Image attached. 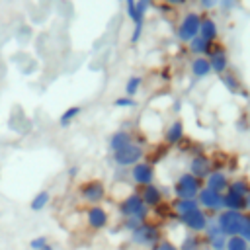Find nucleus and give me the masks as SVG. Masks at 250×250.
I'll use <instances>...</instances> for the list:
<instances>
[{
    "label": "nucleus",
    "mask_w": 250,
    "mask_h": 250,
    "mask_svg": "<svg viewBox=\"0 0 250 250\" xmlns=\"http://www.w3.org/2000/svg\"><path fill=\"white\" fill-rule=\"evenodd\" d=\"M199 191H201V180H197L189 172H184L174 184L176 199H197Z\"/></svg>",
    "instance_id": "nucleus-1"
},
{
    "label": "nucleus",
    "mask_w": 250,
    "mask_h": 250,
    "mask_svg": "<svg viewBox=\"0 0 250 250\" xmlns=\"http://www.w3.org/2000/svg\"><path fill=\"white\" fill-rule=\"evenodd\" d=\"M119 213L127 219V217H137L141 221L146 219L148 215V207L145 205L141 193H129L121 203H119Z\"/></svg>",
    "instance_id": "nucleus-2"
},
{
    "label": "nucleus",
    "mask_w": 250,
    "mask_h": 250,
    "mask_svg": "<svg viewBox=\"0 0 250 250\" xmlns=\"http://www.w3.org/2000/svg\"><path fill=\"white\" fill-rule=\"evenodd\" d=\"M199 25H201V16L197 12H188L178 25V31H176L178 39L184 43H189L199 35Z\"/></svg>",
    "instance_id": "nucleus-3"
},
{
    "label": "nucleus",
    "mask_w": 250,
    "mask_h": 250,
    "mask_svg": "<svg viewBox=\"0 0 250 250\" xmlns=\"http://www.w3.org/2000/svg\"><path fill=\"white\" fill-rule=\"evenodd\" d=\"M143 156H145L143 146H141V145H135V143H131V145H127L125 148H121V150H117V152L111 154L113 162H115L117 166H121V168H129V166L133 168L135 164L143 162Z\"/></svg>",
    "instance_id": "nucleus-4"
},
{
    "label": "nucleus",
    "mask_w": 250,
    "mask_h": 250,
    "mask_svg": "<svg viewBox=\"0 0 250 250\" xmlns=\"http://www.w3.org/2000/svg\"><path fill=\"white\" fill-rule=\"evenodd\" d=\"M240 219H242V213L238 211H229V209H223L219 215H217V225L221 229V232L229 238V236H236L238 234V229H240Z\"/></svg>",
    "instance_id": "nucleus-5"
},
{
    "label": "nucleus",
    "mask_w": 250,
    "mask_h": 250,
    "mask_svg": "<svg viewBox=\"0 0 250 250\" xmlns=\"http://www.w3.org/2000/svg\"><path fill=\"white\" fill-rule=\"evenodd\" d=\"M131 240L135 244H141V246H156L160 242V230L158 227L150 225V223H143L137 230L131 232Z\"/></svg>",
    "instance_id": "nucleus-6"
},
{
    "label": "nucleus",
    "mask_w": 250,
    "mask_h": 250,
    "mask_svg": "<svg viewBox=\"0 0 250 250\" xmlns=\"http://www.w3.org/2000/svg\"><path fill=\"white\" fill-rule=\"evenodd\" d=\"M80 195L82 199H86L88 203L96 205L105 197V186L100 180H88L80 186Z\"/></svg>",
    "instance_id": "nucleus-7"
},
{
    "label": "nucleus",
    "mask_w": 250,
    "mask_h": 250,
    "mask_svg": "<svg viewBox=\"0 0 250 250\" xmlns=\"http://www.w3.org/2000/svg\"><path fill=\"white\" fill-rule=\"evenodd\" d=\"M197 203L199 207L207 209V211H215V213H221L225 207H223V193H217L209 188H201L199 195H197Z\"/></svg>",
    "instance_id": "nucleus-8"
},
{
    "label": "nucleus",
    "mask_w": 250,
    "mask_h": 250,
    "mask_svg": "<svg viewBox=\"0 0 250 250\" xmlns=\"http://www.w3.org/2000/svg\"><path fill=\"white\" fill-rule=\"evenodd\" d=\"M178 219H180V221L188 227V230H191V232H205V229H207V225H209V217L205 215L203 209L191 211V213L182 215V217H178Z\"/></svg>",
    "instance_id": "nucleus-9"
},
{
    "label": "nucleus",
    "mask_w": 250,
    "mask_h": 250,
    "mask_svg": "<svg viewBox=\"0 0 250 250\" xmlns=\"http://www.w3.org/2000/svg\"><path fill=\"white\" fill-rule=\"evenodd\" d=\"M205 240L211 250H225L227 248V236L221 232L215 219H209V225L205 229Z\"/></svg>",
    "instance_id": "nucleus-10"
},
{
    "label": "nucleus",
    "mask_w": 250,
    "mask_h": 250,
    "mask_svg": "<svg viewBox=\"0 0 250 250\" xmlns=\"http://www.w3.org/2000/svg\"><path fill=\"white\" fill-rule=\"evenodd\" d=\"M131 178H133V182L135 184H139V186H150L152 182H154V168H152V164H148V162H139V164H135L133 168H131Z\"/></svg>",
    "instance_id": "nucleus-11"
},
{
    "label": "nucleus",
    "mask_w": 250,
    "mask_h": 250,
    "mask_svg": "<svg viewBox=\"0 0 250 250\" xmlns=\"http://www.w3.org/2000/svg\"><path fill=\"white\" fill-rule=\"evenodd\" d=\"M207 61H209V64H211V72H217V74H221V76L227 72V66H229V55H227V51H225L223 47L213 45V51L209 53Z\"/></svg>",
    "instance_id": "nucleus-12"
},
{
    "label": "nucleus",
    "mask_w": 250,
    "mask_h": 250,
    "mask_svg": "<svg viewBox=\"0 0 250 250\" xmlns=\"http://www.w3.org/2000/svg\"><path fill=\"white\" fill-rule=\"evenodd\" d=\"M211 172H213V168H211V158H209V156H205V154H195V156L189 160V174L195 176L197 180H205Z\"/></svg>",
    "instance_id": "nucleus-13"
},
{
    "label": "nucleus",
    "mask_w": 250,
    "mask_h": 250,
    "mask_svg": "<svg viewBox=\"0 0 250 250\" xmlns=\"http://www.w3.org/2000/svg\"><path fill=\"white\" fill-rule=\"evenodd\" d=\"M86 221H88V225H90L94 230H100V229H104V227L107 225L109 215H107V211H105L104 207L92 205V207L88 209V213H86Z\"/></svg>",
    "instance_id": "nucleus-14"
},
{
    "label": "nucleus",
    "mask_w": 250,
    "mask_h": 250,
    "mask_svg": "<svg viewBox=\"0 0 250 250\" xmlns=\"http://www.w3.org/2000/svg\"><path fill=\"white\" fill-rule=\"evenodd\" d=\"M229 184H230V180H229L227 174L221 172V170H213V172L205 178V188H209V189H213V191H217V193H225V191L229 189Z\"/></svg>",
    "instance_id": "nucleus-15"
},
{
    "label": "nucleus",
    "mask_w": 250,
    "mask_h": 250,
    "mask_svg": "<svg viewBox=\"0 0 250 250\" xmlns=\"http://www.w3.org/2000/svg\"><path fill=\"white\" fill-rule=\"evenodd\" d=\"M127 145H131V133L125 131V129H119V131L111 133L109 139H107V146H109L111 152H117V150L125 148Z\"/></svg>",
    "instance_id": "nucleus-16"
},
{
    "label": "nucleus",
    "mask_w": 250,
    "mask_h": 250,
    "mask_svg": "<svg viewBox=\"0 0 250 250\" xmlns=\"http://www.w3.org/2000/svg\"><path fill=\"white\" fill-rule=\"evenodd\" d=\"M141 197H143V201H145V205L148 209L150 207H158L162 203V189L158 186H154V184L145 186L143 191H141Z\"/></svg>",
    "instance_id": "nucleus-17"
},
{
    "label": "nucleus",
    "mask_w": 250,
    "mask_h": 250,
    "mask_svg": "<svg viewBox=\"0 0 250 250\" xmlns=\"http://www.w3.org/2000/svg\"><path fill=\"white\" fill-rule=\"evenodd\" d=\"M219 35V27H217V21L213 18H201V25H199V37H203L205 41L209 43H215Z\"/></svg>",
    "instance_id": "nucleus-18"
},
{
    "label": "nucleus",
    "mask_w": 250,
    "mask_h": 250,
    "mask_svg": "<svg viewBox=\"0 0 250 250\" xmlns=\"http://www.w3.org/2000/svg\"><path fill=\"white\" fill-rule=\"evenodd\" d=\"M223 207L229 211H238V213H246V203L242 195H236L232 191H225L223 193Z\"/></svg>",
    "instance_id": "nucleus-19"
},
{
    "label": "nucleus",
    "mask_w": 250,
    "mask_h": 250,
    "mask_svg": "<svg viewBox=\"0 0 250 250\" xmlns=\"http://www.w3.org/2000/svg\"><path fill=\"white\" fill-rule=\"evenodd\" d=\"M189 51L195 55V57H209V53L213 51V45L215 43H209V41H205L203 37H195V39H191L189 43Z\"/></svg>",
    "instance_id": "nucleus-20"
},
{
    "label": "nucleus",
    "mask_w": 250,
    "mask_h": 250,
    "mask_svg": "<svg viewBox=\"0 0 250 250\" xmlns=\"http://www.w3.org/2000/svg\"><path fill=\"white\" fill-rule=\"evenodd\" d=\"M191 74L195 78H205L211 74V64H209L207 57H195L191 61Z\"/></svg>",
    "instance_id": "nucleus-21"
},
{
    "label": "nucleus",
    "mask_w": 250,
    "mask_h": 250,
    "mask_svg": "<svg viewBox=\"0 0 250 250\" xmlns=\"http://www.w3.org/2000/svg\"><path fill=\"white\" fill-rule=\"evenodd\" d=\"M184 139V123L182 121H172L166 129V143L168 145H178Z\"/></svg>",
    "instance_id": "nucleus-22"
},
{
    "label": "nucleus",
    "mask_w": 250,
    "mask_h": 250,
    "mask_svg": "<svg viewBox=\"0 0 250 250\" xmlns=\"http://www.w3.org/2000/svg\"><path fill=\"white\" fill-rule=\"evenodd\" d=\"M174 209H176L178 217H182V215H188V213L197 211V209H201V207H199L197 199H176V201H174Z\"/></svg>",
    "instance_id": "nucleus-23"
},
{
    "label": "nucleus",
    "mask_w": 250,
    "mask_h": 250,
    "mask_svg": "<svg viewBox=\"0 0 250 250\" xmlns=\"http://www.w3.org/2000/svg\"><path fill=\"white\" fill-rule=\"evenodd\" d=\"M49 201H51V193H49L47 189H41V191H37V193L33 195L29 207H31V211H43Z\"/></svg>",
    "instance_id": "nucleus-24"
},
{
    "label": "nucleus",
    "mask_w": 250,
    "mask_h": 250,
    "mask_svg": "<svg viewBox=\"0 0 250 250\" xmlns=\"http://www.w3.org/2000/svg\"><path fill=\"white\" fill-rule=\"evenodd\" d=\"M80 111H82L80 105H70V107H66V109L61 113V117H59V125H61V127H68V125L80 115Z\"/></svg>",
    "instance_id": "nucleus-25"
},
{
    "label": "nucleus",
    "mask_w": 250,
    "mask_h": 250,
    "mask_svg": "<svg viewBox=\"0 0 250 250\" xmlns=\"http://www.w3.org/2000/svg\"><path fill=\"white\" fill-rule=\"evenodd\" d=\"M227 191H232V193L244 197V195L250 191V184H248L246 178H236V180H232V182L229 184V189H227Z\"/></svg>",
    "instance_id": "nucleus-26"
},
{
    "label": "nucleus",
    "mask_w": 250,
    "mask_h": 250,
    "mask_svg": "<svg viewBox=\"0 0 250 250\" xmlns=\"http://www.w3.org/2000/svg\"><path fill=\"white\" fill-rule=\"evenodd\" d=\"M141 86H143V78H141V76H137V74L129 76V78H127V82H125V96L133 98V96L141 90Z\"/></svg>",
    "instance_id": "nucleus-27"
},
{
    "label": "nucleus",
    "mask_w": 250,
    "mask_h": 250,
    "mask_svg": "<svg viewBox=\"0 0 250 250\" xmlns=\"http://www.w3.org/2000/svg\"><path fill=\"white\" fill-rule=\"evenodd\" d=\"M221 80H223V84L227 86V90H229L230 94H238V92H242V86H240V82H238V78H236L234 74L225 72V74L221 76Z\"/></svg>",
    "instance_id": "nucleus-28"
},
{
    "label": "nucleus",
    "mask_w": 250,
    "mask_h": 250,
    "mask_svg": "<svg viewBox=\"0 0 250 250\" xmlns=\"http://www.w3.org/2000/svg\"><path fill=\"white\" fill-rule=\"evenodd\" d=\"M125 10H127V16H129V20H131L135 25H139V23H145V16L137 12V4H135L133 0H127V2H125Z\"/></svg>",
    "instance_id": "nucleus-29"
},
{
    "label": "nucleus",
    "mask_w": 250,
    "mask_h": 250,
    "mask_svg": "<svg viewBox=\"0 0 250 250\" xmlns=\"http://www.w3.org/2000/svg\"><path fill=\"white\" fill-rule=\"evenodd\" d=\"M180 250H201V240L197 234H188L182 244H180Z\"/></svg>",
    "instance_id": "nucleus-30"
},
{
    "label": "nucleus",
    "mask_w": 250,
    "mask_h": 250,
    "mask_svg": "<svg viewBox=\"0 0 250 250\" xmlns=\"http://www.w3.org/2000/svg\"><path fill=\"white\" fill-rule=\"evenodd\" d=\"M238 236L244 238L248 244H250V213H242V219H240V229H238Z\"/></svg>",
    "instance_id": "nucleus-31"
},
{
    "label": "nucleus",
    "mask_w": 250,
    "mask_h": 250,
    "mask_svg": "<svg viewBox=\"0 0 250 250\" xmlns=\"http://www.w3.org/2000/svg\"><path fill=\"white\" fill-rule=\"evenodd\" d=\"M248 246L250 244L236 234V236H229L227 238V248L225 250H248Z\"/></svg>",
    "instance_id": "nucleus-32"
},
{
    "label": "nucleus",
    "mask_w": 250,
    "mask_h": 250,
    "mask_svg": "<svg viewBox=\"0 0 250 250\" xmlns=\"http://www.w3.org/2000/svg\"><path fill=\"white\" fill-rule=\"evenodd\" d=\"M143 223H145V221H141V219H137V217H127V219H123V229H127L129 232H133V230H137Z\"/></svg>",
    "instance_id": "nucleus-33"
},
{
    "label": "nucleus",
    "mask_w": 250,
    "mask_h": 250,
    "mask_svg": "<svg viewBox=\"0 0 250 250\" xmlns=\"http://www.w3.org/2000/svg\"><path fill=\"white\" fill-rule=\"evenodd\" d=\"M47 244H49V240H47L45 234H39V236H35V238L29 240V248H31V250H41V248H45Z\"/></svg>",
    "instance_id": "nucleus-34"
},
{
    "label": "nucleus",
    "mask_w": 250,
    "mask_h": 250,
    "mask_svg": "<svg viewBox=\"0 0 250 250\" xmlns=\"http://www.w3.org/2000/svg\"><path fill=\"white\" fill-rule=\"evenodd\" d=\"M113 105H115V107H135V100L123 94V96H119V98H115V102H113Z\"/></svg>",
    "instance_id": "nucleus-35"
},
{
    "label": "nucleus",
    "mask_w": 250,
    "mask_h": 250,
    "mask_svg": "<svg viewBox=\"0 0 250 250\" xmlns=\"http://www.w3.org/2000/svg\"><path fill=\"white\" fill-rule=\"evenodd\" d=\"M152 250H180V248H178L176 244H172L170 240H160Z\"/></svg>",
    "instance_id": "nucleus-36"
},
{
    "label": "nucleus",
    "mask_w": 250,
    "mask_h": 250,
    "mask_svg": "<svg viewBox=\"0 0 250 250\" xmlns=\"http://www.w3.org/2000/svg\"><path fill=\"white\" fill-rule=\"evenodd\" d=\"M135 4H137V12L143 14V16H145L146 10L150 8V2H148V0H139V2H135Z\"/></svg>",
    "instance_id": "nucleus-37"
},
{
    "label": "nucleus",
    "mask_w": 250,
    "mask_h": 250,
    "mask_svg": "<svg viewBox=\"0 0 250 250\" xmlns=\"http://www.w3.org/2000/svg\"><path fill=\"white\" fill-rule=\"evenodd\" d=\"M199 6H201L203 10H211V8L219 6V0H201V2H199Z\"/></svg>",
    "instance_id": "nucleus-38"
},
{
    "label": "nucleus",
    "mask_w": 250,
    "mask_h": 250,
    "mask_svg": "<svg viewBox=\"0 0 250 250\" xmlns=\"http://www.w3.org/2000/svg\"><path fill=\"white\" fill-rule=\"evenodd\" d=\"M219 6H221V8H225V10H230V8H234L236 4H234V2H230V0H223V2H219Z\"/></svg>",
    "instance_id": "nucleus-39"
},
{
    "label": "nucleus",
    "mask_w": 250,
    "mask_h": 250,
    "mask_svg": "<svg viewBox=\"0 0 250 250\" xmlns=\"http://www.w3.org/2000/svg\"><path fill=\"white\" fill-rule=\"evenodd\" d=\"M76 174H78V166H70V168H68V176L74 178Z\"/></svg>",
    "instance_id": "nucleus-40"
},
{
    "label": "nucleus",
    "mask_w": 250,
    "mask_h": 250,
    "mask_svg": "<svg viewBox=\"0 0 250 250\" xmlns=\"http://www.w3.org/2000/svg\"><path fill=\"white\" fill-rule=\"evenodd\" d=\"M244 203H246V211L250 213V191H248V193L244 195Z\"/></svg>",
    "instance_id": "nucleus-41"
},
{
    "label": "nucleus",
    "mask_w": 250,
    "mask_h": 250,
    "mask_svg": "<svg viewBox=\"0 0 250 250\" xmlns=\"http://www.w3.org/2000/svg\"><path fill=\"white\" fill-rule=\"evenodd\" d=\"M41 250H55V248H53L51 244H47V246H45V248H41Z\"/></svg>",
    "instance_id": "nucleus-42"
},
{
    "label": "nucleus",
    "mask_w": 250,
    "mask_h": 250,
    "mask_svg": "<svg viewBox=\"0 0 250 250\" xmlns=\"http://www.w3.org/2000/svg\"><path fill=\"white\" fill-rule=\"evenodd\" d=\"M248 250H250V246H248Z\"/></svg>",
    "instance_id": "nucleus-43"
}]
</instances>
